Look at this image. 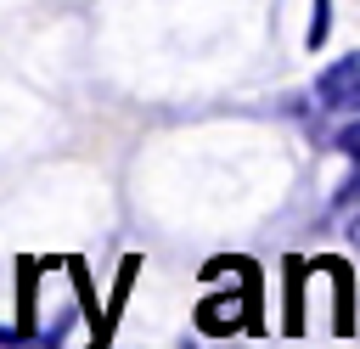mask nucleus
<instances>
[{"instance_id":"1","label":"nucleus","mask_w":360,"mask_h":349,"mask_svg":"<svg viewBox=\"0 0 360 349\" xmlns=\"http://www.w3.org/2000/svg\"><path fill=\"white\" fill-rule=\"evenodd\" d=\"M315 101L326 113H360V51L354 56H338L321 79H315Z\"/></svg>"},{"instance_id":"2","label":"nucleus","mask_w":360,"mask_h":349,"mask_svg":"<svg viewBox=\"0 0 360 349\" xmlns=\"http://www.w3.org/2000/svg\"><path fill=\"white\" fill-rule=\"evenodd\" d=\"M242 321H253V287L248 281L236 287V298L231 293H214V298L197 304V326L202 332H236Z\"/></svg>"},{"instance_id":"3","label":"nucleus","mask_w":360,"mask_h":349,"mask_svg":"<svg viewBox=\"0 0 360 349\" xmlns=\"http://www.w3.org/2000/svg\"><path fill=\"white\" fill-rule=\"evenodd\" d=\"M332 34V0H315V23H309V51H321V39Z\"/></svg>"},{"instance_id":"4","label":"nucleus","mask_w":360,"mask_h":349,"mask_svg":"<svg viewBox=\"0 0 360 349\" xmlns=\"http://www.w3.org/2000/svg\"><path fill=\"white\" fill-rule=\"evenodd\" d=\"M338 146H343V152H349V158L360 163V118H354V124H349V129L338 135Z\"/></svg>"}]
</instances>
